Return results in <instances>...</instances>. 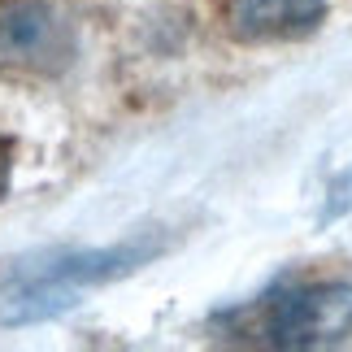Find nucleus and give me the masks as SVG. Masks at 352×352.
<instances>
[{
	"mask_svg": "<svg viewBox=\"0 0 352 352\" xmlns=\"http://www.w3.org/2000/svg\"><path fill=\"white\" fill-rule=\"evenodd\" d=\"M170 248L161 231H140L109 248H57L26 256L0 278V327H31L74 309L83 292L135 274Z\"/></svg>",
	"mask_w": 352,
	"mask_h": 352,
	"instance_id": "nucleus-1",
	"label": "nucleus"
},
{
	"mask_svg": "<svg viewBox=\"0 0 352 352\" xmlns=\"http://www.w3.org/2000/svg\"><path fill=\"white\" fill-rule=\"evenodd\" d=\"M213 331L252 348H327L352 335V287L344 283H278L256 300L222 309Z\"/></svg>",
	"mask_w": 352,
	"mask_h": 352,
	"instance_id": "nucleus-2",
	"label": "nucleus"
},
{
	"mask_svg": "<svg viewBox=\"0 0 352 352\" xmlns=\"http://www.w3.org/2000/svg\"><path fill=\"white\" fill-rule=\"evenodd\" d=\"M74 26L52 0H0V74H61Z\"/></svg>",
	"mask_w": 352,
	"mask_h": 352,
	"instance_id": "nucleus-3",
	"label": "nucleus"
},
{
	"mask_svg": "<svg viewBox=\"0 0 352 352\" xmlns=\"http://www.w3.org/2000/svg\"><path fill=\"white\" fill-rule=\"evenodd\" d=\"M327 0H226V22L243 39H292L314 31Z\"/></svg>",
	"mask_w": 352,
	"mask_h": 352,
	"instance_id": "nucleus-4",
	"label": "nucleus"
},
{
	"mask_svg": "<svg viewBox=\"0 0 352 352\" xmlns=\"http://www.w3.org/2000/svg\"><path fill=\"white\" fill-rule=\"evenodd\" d=\"M9 179H13V140L0 135V196L9 192Z\"/></svg>",
	"mask_w": 352,
	"mask_h": 352,
	"instance_id": "nucleus-5",
	"label": "nucleus"
}]
</instances>
